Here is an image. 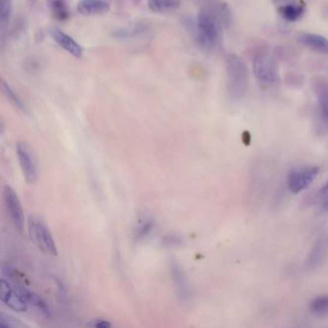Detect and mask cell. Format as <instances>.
<instances>
[{"label": "cell", "mask_w": 328, "mask_h": 328, "mask_svg": "<svg viewBox=\"0 0 328 328\" xmlns=\"http://www.w3.org/2000/svg\"><path fill=\"white\" fill-rule=\"evenodd\" d=\"M195 40L198 47L206 52L216 51L222 45V21L216 13L210 9L198 12L195 25Z\"/></svg>", "instance_id": "obj_1"}, {"label": "cell", "mask_w": 328, "mask_h": 328, "mask_svg": "<svg viewBox=\"0 0 328 328\" xmlns=\"http://www.w3.org/2000/svg\"><path fill=\"white\" fill-rule=\"evenodd\" d=\"M248 68L241 56L230 54L226 59V92L233 100H240L247 93Z\"/></svg>", "instance_id": "obj_2"}, {"label": "cell", "mask_w": 328, "mask_h": 328, "mask_svg": "<svg viewBox=\"0 0 328 328\" xmlns=\"http://www.w3.org/2000/svg\"><path fill=\"white\" fill-rule=\"evenodd\" d=\"M253 73L264 90L272 89L279 84L280 75L276 58L265 47L259 48L254 54Z\"/></svg>", "instance_id": "obj_3"}, {"label": "cell", "mask_w": 328, "mask_h": 328, "mask_svg": "<svg viewBox=\"0 0 328 328\" xmlns=\"http://www.w3.org/2000/svg\"><path fill=\"white\" fill-rule=\"evenodd\" d=\"M28 232L31 240L44 253L56 256L58 253L55 241L47 225L39 217H30L28 220Z\"/></svg>", "instance_id": "obj_4"}, {"label": "cell", "mask_w": 328, "mask_h": 328, "mask_svg": "<svg viewBox=\"0 0 328 328\" xmlns=\"http://www.w3.org/2000/svg\"><path fill=\"white\" fill-rule=\"evenodd\" d=\"M320 173L318 166H306L295 169L288 176V188L293 193H298L306 190L317 178Z\"/></svg>", "instance_id": "obj_5"}, {"label": "cell", "mask_w": 328, "mask_h": 328, "mask_svg": "<svg viewBox=\"0 0 328 328\" xmlns=\"http://www.w3.org/2000/svg\"><path fill=\"white\" fill-rule=\"evenodd\" d=\"M17 155L25 180L30 184L35 183L38 178V167L32 149L26 142L19 141L17 144Z\"/></svg>", "instance_id": "obj_6"}, {"label": "cell", "mask_w": 328, "mask_h": 328, "mask_svg": "<svg viewBox=\"0 0 328 328\" xmlns=\"http://www.w3.org/2000/svg\"><path fill=\"white\" fill-rule=\"evenodd\" d=\"M3 200L7 214L17 230H22L24 226V216L17 192L10 186L6 185L3 189Z\"/></svg>", "instance_id": "obj_7"}, {"label": "cell", "mask_w": 328, "mask_h": 328, "mask_svg": "<svg viewBox=\"0 0 328 328\" xmlns=\"http://www.w3.org/2000/svg\"><path fill=\"white\" fill-rule=\"evenodd\" d=\"M0 289V298L6 306L15 312H25L27 310V302L24 300L18 290H14L7 280L1 279Z\"/></svg>", "instance_id": "obj_8"}, {"label": "cell", "mask_w": 328, "mask_h": 328, "mask_svg": "<svg viewBox=\"0 0 328 328\" xmlns=\"http://www.w3.org/2000/svg\"><path fill=\"white\" fill-rule=\"evenodd\" d=\"M48 34L61 48L69 53L71 56L80 58L83 55V47L69 35L66 34L56 27L50 28Z\"/></svg>", "instance_id": "obj_9"}, {"label": "cell", "mask_w": 328, "mask_h": 328, "mask_svg": "<svg viewBox=\"0 0 328 328\" xmlns=\"http://www.w3.org/2000/svg\"><path fill=\"white\" fill-rule=\"evenodd\" d=\"M328 258V232L322 234L314 243L307 258V267L316 269L321 267Z\"/></svg>", "instance_id": "obj_10"}, {"label": "cell", "mask_w": 328, "mask_h": 328, "mask_svg": "<svg viewBox=\"0 0 328 328\" xmlns=\"http://www.w3.org/2000/svg\"><path fill=\"white\" fill-rule=\"evenodd\" d=\"M312 87L317 97L322 120L328 126V82L322 76L315 77L312 81Z\"/></svg>", "instance_id": "obj_11"}, {"label": "cell", "mask_w": 328, "mask_h": 328, "mask_svg": "<svg viewBox=\"0 0 328 328\" xmlns=\"http://www.w3.org/2000/svg\"><path fill=\"white\" fill-rule=\"evenodd\" d=\"M297 42L307 49L318 54H328V40L322 35L309 32H299L296 35Z\"/></svg>", "instance_id": "obj_12"}, {"label": "cell", "mask_w": 328, "mask_h": 328, "mask_svg": "<svg viewBox=\"0 0 328 328\" xmlns=\"http://www.w3.org/2000/svg\"><path fill=\"white\" fill-rule=\"evenodd\" d=\"M171 272H172L173 283L179 298L186 300L187 298H189L190 295L188 280L182 268L175 260L171 261Z\"/></svg>", "instance_id": "obj_13"}, {"label": "cell", "mask_w": 328, "mask_h": 328, "mask_svg": "<svg viewBox=\"0 0 328 328\" xmlns=\"http://www.w3.org/2000/svg\"><path fill=\"white\" fill-rule=\"evenodd\" d=\"M110 3L108 0H79L77 11L85 17L103 15L109 12Z\"/></svg>", "instance_id": "obj_14"}, {"label": "cell", "mask_w": 328, "mask_h": 328, "mask_svg": "<svg viewBox=\"0 0 328 328\" xmlns=\"http://www.w3.org/2000/svg\"><path fill=\"white\" fill-rule=\"evenodd\" d=\"M279 17L289 22H294L299 20L305 14L304 3H294L288 6L280 7L277 9Z\"/></svg>", "instance_id": "obj_15"}, {"label": "cell", "mask_w": 328, "mask_h": 328, "mask_svg": "<svg viewBox=\"0 0 328 328\" xmlns=\"http://www.w3.org/2000/svg\"><path fill=\"white\" fill-rule=\"evenodd\" d=\"M146 31H147V24L142 22H137L115 30L113 32V37L119 40H129L144 34Z\"/></svg>", "instance_id": "obj_16"}, {"label": "cell", "mask_w": 328, "mask_h": 328, "mask_svg": "<svg viewBox=\"0 0 328 328\" xmlns=\"http://www.w3.org/2000/svg\"><path fill=\"white\" fill-rule=\"evenodd\" d=\"M147 6L154 13L167 14L178 10L181 0H147Z\"/></svg>", "instance_id": "obj_17"}, {"label": "cell", "mask_w": 328, "mask_h": 328, "mask_svg": "<svg viewBox=\"0 0 328 328\" xmlns=\"http://www.w3.org/2000/svg\"><path fill=\"white\" fill-rule=\"evenodd\" d=\"M17 290L22 295L24 300L27 302V304L32 305L33 307L37 308L39 311L45 314L46 316H48L50 314L49 307H48L47 303L39 294H35L33 292L28 291V290L23 289V288H18Z\"/></svg>", "instance_id": "obj_18"}, {"label": "cell", "mask_w": 328, "mask_h": 328, "mask_svg": "<svg viewBox=\"0 0 328 328\" xmlns=\"http://www.w3.org/2000/svg\"><path fill=\"white\" fill-rule=\"evenodd\" d=\"M13 10V0H0V26H1V41L3 43L5 31L10 23Z\"/></svg>", "instance_id": "obj_19"}, {"label": "cell", "mask_w": 328, "mask_h": 328, "mask_svg": "<svg viewBox=\"0 0 328 328\" xmlns=\"http://www.w3.org/2000/svg\"><path fill=\"white\" fill-rule=\"evenodd\" d=\"M1 88H2V92H3L4 95L10 101V103L12 104L14 107H16L19 111H21L22 113L28 114L29 111H28L27 106L21 100V98L14 92V90L10 87L8 83H6L4 80H2Z\"/></svg>", "instance_id": "obj_20"}, {"label": "cell", "mask_w": 328, "mask_h": 328, "mask_svg": "<svg viewBox=\"0 0 328 328\" xmlns=\"http://www.w3.org/2000/svg\"><path fill=\"white\" fill-rule=\"evenodd\" d=\"M310 310L314 315L320 317L328 316V295H320L314 298L310 303Z\"/></svg>", "instance_id": "obj_21"}, {"label": "cell", "mask_w": 328, "mask_h": 328, "mask_svg": "<svg viewBox=\"0 0 328 328\" xmlns=\"http://www.w3.org/2000/svg\"><path fill=\"white\" fill-rule=\"evenodd\" d=\"M155 226L156 223L154 222V220H152V219L144 220V222L141 223L135 230V233H134L135 240L138 242L144 240L155 229Z\"/></svg>", "instance_id": "obj_22"}, {"label": "cell", "mask_w": 328, "mask_h": 328, "mask_svg": "<svg viewBox=\"0 0 328 328\" xmlns=\"http://www.w3.org/2000/svg\"><path fill=\"white\" fill-rule=\"evenodd\" d=\"M51 9L53 16L56 19H58L60 21H64L69 18V7L64 0H53Z\"/></svg>", "instance_id": "obj_23"}, {"label": "cell", "mask_w": 328, "mask_h": 328, "mask_svg": "<svg viewBox=\"0 0 328 328\" xmlns=\"http://www.w3.org/2000/svg\"><path fill=\"white\" fill-rule=\"evenodd\" d=\"M0 328H27V326L24 323L20 322V320H18L16 317L2 312L0 313Z\"/></svg>", "instance_id": "obj_24"}, {"label": "cell", "mask_w": 328, "mask_h": 328, "mask_svg": "<svg viewBox=\"0 0 328 328\" xmlns=\"http://www.w3.org/2000/svg\"><path fill=\"white\" fill-rule=\"evenodd\" d=\"M319 200L320 209L323 212H328V179L323 188L319 191Z\"/></svg>", "instance_id": "obj_25"}, {"label": "cell", "mask_w": 328, "mask_h": 328, "mask_svg": "<svg viewBox=\"0 0 328 328\" xmlns=\"http://www.w3.org/2000/svg\"><path fill=\"white\" fill-rule=\"evenodd\" d=\"M91 327H94V328H109L112 327L111 323L107 320H104V319H96V320H94L91 322L90 324Z\"/></svg>", "instance_id": "obj_26"}, {"label": "cell", "mask_w": 328, "mask_h": 328, "mask_svg": "<svg viewBox=\"0 0 328 328\" xmlns=\"http://www.w3.org/2000/svg\"><path fill=\"white\" fill-rule=\"evenodd\" d=\"M272 1H273L274 6L276 7V9L297 3V0H272Z\"/></svg>", "instance_id": "obj_27"}]
</instances>
